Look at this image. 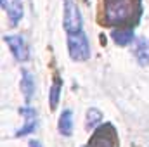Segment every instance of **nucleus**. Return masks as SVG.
I'll list each match as a JSON object with an SVG mask.
<instances>
[{"mask_svg": "<svg viewBox=\"0 0 149 147\" xmlns=\"http://www.w3.org/2000/svg\"><path fill=\"white\" fill-rule=\"evenodd\" d=\"M142 16V0H104L102 26L134 30Z\"/></svg>", "mask_w": 149, "mask_h": 147, "instance_id": "nucleus-1", "label": "nucleus"}, {"mask_svg": "<svg viewBox=\"0 0 149 147\" xmlns=\"http://www.w3.org/2000/svg\"><path fill=\"white\" fill-rule=\"evenodd\" d=\"M30 147H42V144L38 140H30Z\"/></svg>", "mask_w": 149, "mask_h": 147, "instance_id": "nucleus-14", "label": "nucleus"}, {"mask_svg": "<svg viewBox=\"0 0 149 147\" xmlns=\"http://www.w3.org/2000/svg\"><path fill=\"white\" fill-rule=\"evenodd\" d=\"M3 42L9 45V49H10L12 55H14L17 61L24 62V61H28V59H30V50H28V45H26V42H24V38H23V37L5 35V37H3Z\"/></svg>", "mask_w": 149, "mask_h": 147, "instance_id": "nucleus-5", "label": "nucleus"}, {"mask_svg": "<svg viewBox=\"0 0 149 147\" xmlns=\"http://www.w3.org/2000/svg\"><path fill=\"white\" fill-rule=\"evenodd\" d=\"M2 7L5 9L12 26H16L19 23V19L23 17V7H21L19 0H2Z\"/></svg>", "mask_w": 149, "mask_h": 147, "instance_id": "nucleus-7", "label": "nucleus"}, {"mask_svg": "<svg viewBox=\"0 0 149 147\" xmlns=\"http://www.w3.org/2000/svg\"><path fill=\"white\" fill-rule=\"evenodd\" d=\"M135 59L141 66H148L149 64V40L148 38H139L135 43Z\"/></svg>", "mask_w": 149, "mask_h": 147, "instance_id": "nucleus-8", "label": "nucleus"}, {"mask_svg": "<svg viewBox=\"0 0 149 147\" xmlns=\"http://www.w3.org/2000/svg\"><path fill=\"white\" fill-rule=\"evenodd\" d=\"M59 132L64 137H70L73 133V111L71 109H64L63 114L59 116V123H57Z\"/></svg>", "mask_w": 149, "mask_h": 147, "instance_id": "nucleus-9", "label": "nucleus"}, {"mask_svg": "<svg viewBox=\"0 0 149 147\" xmlns=\"http://www.w3.org/2000/svg\"><path fill=\"white\" fill-rule=\"evenodd\" d=\"M21 90L24 94V99L26 101H31L33 94H35V80L30 71L23 69V78H21Z\"/></svg>", "mask_w": 149, "mask_h": 147, "instance_id": "nucleus-11", "label": "nucleus"}, {"mask_svg": "<svg viewBox=\"0 0 149 147\" xmlns=\"http://www.w3.org/2000/svg\"><path fill=\"white\" fill-rule=\"evenodd\" d=\"M113 40H114L116 45L125 47V45H128V43H132L135 40L134 30H114L113 31Z\"/></svg>", "mask_w": 149, "mask_h": 147, "instance_id": "nucleus-12", "label": "nucleus"}, {"mask_svg": "<svg viewBox=\"0 0 149 147\" xmlns=\"http://www.w3.org/2000/svg\"><path fill=\"white\" fill-rule=\"evenodd\" d=\"M118 146H120L118 132L108 121L99 125L94 130V133L90 135L88 144H87V147H118Z\"/></svg>", "mask_w": 149, "mask_h": 147, "instance_id": "nucleus-2", "label": "nucleus"}, {"mask_svg": "<svg viewBox=\"0 0 149 147\" xmlns=\"http://www.w3.org/2000/svg\"><path fill=\"white\" fill-rule=\"evenodd\" d=\"M61 90H63V80L59 78V74L54 76V83L50 87V92H49V104H50V109L54 111L59 104V97H61Z\"/></svg>", "mask_w": 149, "mask_h": 147, "instance_id": "nucleus-10", "label": "nucleus"}, {"mask_svg": "<svg viewBox=\"0 0 149 147\" xmlns=\"http://www.w3.org/2000/svg\"><path fill=\"white\" fill-rule=\"evenodd\" d=\"M19 114L24 118V125L16 132V137H24V135H28V133H33V132L37 130V125H38L37 111L33 109V107L24 106V107H19Z\"/></svg>", "mask_w": 149, "mask_h": 147, "instance_id": "nucleus-6", "label": "nucleus"}, {"mask_svg": "<svg viewBox=\"0 0 149 147\" xmlns=\"http://www.w3.org/2000/svg\"><path fill=\"white\" fill-rule=\"evenodd\" d=\"M68 50H70V57L73 61H87L90 57V43L88 38L83 31L68 35Z\"/></svg>", "mask_w": 149, "mask_h": 147, "instance_id": "nucleus-3", "label": "nucleus"}, {"mask_svg": "<svg viewBox=\"0 0 149 147\" xmlns=\"http://www.w3.org/2000/svg\"><path fill=\"white\" fill-rule=\"evenodd\" d=\"M99 121H102V114L101 111L95 107H90L87 111V128H94Z\"/></svg>", "mask_w": 149, "mask_h": 147, "instance_id": "nucleus-13", "label": "nucleus"}, {"mask_svg": "<svg viewBox=\"0 0 149 147\" xmlns=\"http://www.w3.org/2000/svg\"><path fill=\"white\" fill-rule=\"evenodd\" d=\"M64 30L68 35H74L83 31L81 30V14L78 5L74 3L73 0H64V19H63Z\"/></svg>", "mask_w": 149, "mask_h": 147, "instance_id": "nucleus-4", "label": "nucleus"}]
</instances>
